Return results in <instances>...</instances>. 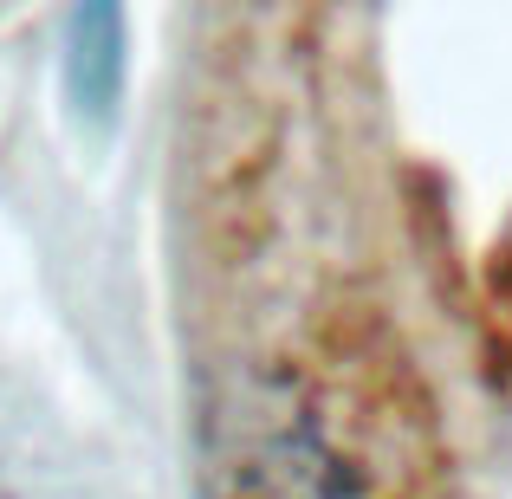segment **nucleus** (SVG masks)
Returning a JSON list of instances; mask_svg holds the SVG:
<instances>
[{"mask_svg":"<svg viewBox=\"0 0 512 499\" xmlns=\"http://www.w3.org/2000/svg\"><path fill=\"white\" fill-rule=\"evenodd\" d=\"M208 499H428L422 402L370 337H305L214 409Z\"/></svg>","mask_w":512,"mask_h":499,"instance_id":"1","label":"nucleus"}]
</instances>
